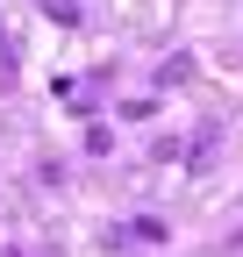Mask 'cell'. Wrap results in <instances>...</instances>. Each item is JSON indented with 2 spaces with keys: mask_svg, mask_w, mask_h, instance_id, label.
Segmentation results:
<instances>
[{
  "mask_svg": "<svg viewBox=\"0 0 243 257\" xmlns=\"http://www.w3.org/2000/svg\"><path fill=\"white\" fill-rule=\"evenodd\" d=\"M43 15H57V22H79V0H43Z\"/></svg>",
  "mask_w": 243,
  "mask_h": 257,
  "instance_id": "obj_1",
  "label": "cell"
},
{
  "mask_svg": "<svg viewBox=\"0 0 243 257\" xmlns=\"http://www.w3.org/2000/svg\"><path fill=\"white\" fill-rule=\"evenodd\" d=\"M0 79H15V43L0 36Z\"/></svg>",
  "mask_w": 243,
  "mask_h": 257,
  "instance_id": "obj_2",
  "label": "cell"
}]
</instances>
